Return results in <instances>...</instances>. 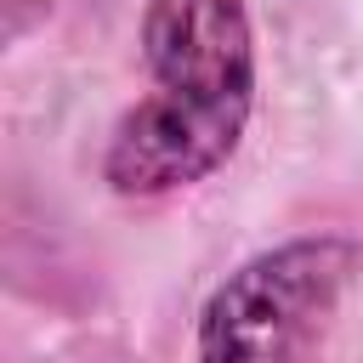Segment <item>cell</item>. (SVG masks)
<instances>
[{"label": "cell", "instance_id": "obj_1", "mask_svg": "<svg viewBox=\"0 0 363 363\" xmlns=\"http://www.w3.org/2000/svg\"><path fill=\"white\" fill-rule=\"evenodd\" d=\"M346 272L340 238H295L244 261L199 312V363H318Z\"/></svg>", "mask_w": 363, "mask_h": 363}, {"label": "cell", "instance_id": "obj_2", "mask_svg": "<svg viewBox=\"0 0 363 363\" xmlns=\"http://www.w3.org/2000/svg\"><path fill=\"white\" fill-rule=\"evenodd\" d=\"M142 51L153 74L147 108L170 130L233 153L255 102V34L244 0H153Z\"/></svg>", "mask_w": 363, "mask_h": 363}]
</instances>
